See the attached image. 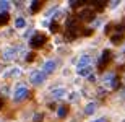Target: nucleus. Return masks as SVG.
<instances>
[{
    "instance_id": "7",
    "label": "nucleus",
    "mask_w": 125,
    "mask_h": 122,
    "mask_svg": "<svg viewBox=\"0 0 125 122\" xmlns=\"http://www.w3.org/2000/svg\"><path fill=\"white\" fill-rule=\"evenodd\" d=\"M93 62V57L91 55H83L78 62V68H84V67H89V64Z\"/></svg>"
},
{
    "instance_id": "15",
    "label": "nucleus",
    "mask_w": 125,
    "mask_h": 122,
    "mask_svg": "<svg viewBox=\"0 0 125 122\" xmlns=\"http://www.w3.org/2000/svg\"><path fill=\"white\" fill-rule=\"evenodd\" d=\"M63 94H65V89L63 88H57V89L52 91V96H54V98H62Z\"/></svg>"
},
{
    "instance_id": "13",
    "label": "nucleus",
    "mask_w": 125,
    "mask_h": 122,
    "mask_svg": "<svg viewBox=\"0 0 125 122\" xmlns=\"http://www.w3.org/2000/svg\"><path fill=\"white\" fill-rule=\"evenodd\" d=\"M67 114H68V106H67V104H62L60 108H59V117L63 119Z\"/></svg>"
},
{
    "instance_id": "20",
    "label": "nucleus",
    "mask_w": 125,
    "mask_h": 122,
    "mask_svg": "<svg viewBox=\"0 0 125 122\" xmlns=\"http://www.w3.org/2000/svg\"><path fill=\"white\" fill-rule=\"evenodd\" d=\"M42 119H44V114H39V112H37L36 114V116H34V122H42Z\"/></svg>"
},
{
    "instance_id": "18",
    "label": "nucleus",
    "mask_w": 125,
    "mask_h": 122,
    "mask_svg": "<svg viewBox=\"0 0 125 122\" xmlns=\"http://www.w3.org/2000/svg\"><path fill=\"white\" fill-rule=\"evenodd\" d=\"M49 29H51L52 33H57V31H59V23H57V21H52L51 26H49Z\"/></svg>"
},
{
    "instance_id": "2",
    "label": "nucleus",
    "mask_w": 125,
    "mask_h": 122,
    "mask_svg": "<svg viewBox=\"0 0 125 122\" xmlns=\"http://www.w3.org/2000/svg\"><path fill=\"white\" fill-rule=\"evenodd\" d=\"M96 18V11H94V8H83L81 11L78 13V20H81V21H84V23H89V21H93V20Z\"/></svg>"
},
{
    "instance_id": "9",
    "label": "nucleus",
    "mask_w": 125,
    "mask_h": 122,
    "mask_svg": "<svg viewBox=\"0 0 125 122\" xmlns=\"http://www.w3.org/2000/svg\"><path fill=\"white\" fill-rule=\"evenodd\" d=\"M54 68H55V62L54 60H47L46 65H44V73H52Z\"/></svg>"
},
{
    "instance_id": "21",
    "label": "nucleus",
    "mask_w": 125,
    "mask_h": 122,
    "mask_svg": "<svg viewBox=\"0 0 125 122\" xmlns=\"http://www.w3.org/2000/svg\"><path fill=\"white\" fill-rule=\"evenodd\" d=\"M7 8H8V2H0V10H3V11H5Z\"/></svg>"
},
{
    "instance_id": "19",
    "label": "nucleus",
    "mask_w": 125,
    "mask_h": 122,
    "mask_svg": "<svg viewBox=\"0 0 125 122\" xmlns=\"http://www.w3.org/2000/svg\"><path fill=\"white\" fill-rule=\"evenodd\" d=\"M15 24H16V28H23V26H24V20L23 18H18L16 21H15Z\"/></svg>"
},
{
    "instance_id": "23",
    "label": "nucleus",
    "mask_w": 125,
    "mask_h": 122,
    "mask_svg": "<svg viewBox=\"0 0 125 122\" xmlns=\"http://www.w3.org/2000/svg\"><path fill=\"white\" fill-rule=\"evenodd\" d=\"M93 33H94V29H91V28H89V29H84V31H83L84 36H89V34H93Z\"/></svg>"
},
{
    "instance_id": "3",
    "label": "nucleus",
    "mask_w": 125,
    "mask_h": 122,
    "mask_svg": "<svg viewBox=\"0 0 125 122\" xmlns=\"http://www.w3.org/2000/svg\"><path fill=\"white\" fill-rule=\"evenodd\" d=\"M46 41H47V36H46V34L37 33V34H34V36H32V39H31V47H32V49H41V47L46 44Z\"/></svg>"
},
{
    "instance_id": "22",
    "label": "nucleus",
    "mask_w": 125,
    "mask_h": 122,
    "mask_svg": "<svg viewBox=\"0 0 125 122\" xmlns=\"http://www.w3.org/2000/svg\"><path fill=\"white\" fill-rule=\"evenodd\" d=\"M34 57H36V54H32V52H31L29 55H26V60H28V62H32V60H34Z\"/></svg>"
},
{
    "instance_id": "10",
    "label": "nucleus",
    "mask_w": 125,
    "mask_h": 122,
    "mask_svg": "<svg viewBox=\"0 0 125 122\" xmlns=\"http://www.w3.org/2000/svg\"><path fill=\"white\" fill-rule=\"evenodd\" d=\"M91 70H93V67L89 65V67H84V68H78V75L81 77H91Z\"/></svg>"
},
{
    "instance_id": "4",
    "label": "nucleus",
    "mask_w": 125,
    "mask_h": 122,
    "mask_svg": "<svg viewBox=\"0 0 125 122\" xmlns=\"http://www.w3.org/2000/svg\"><path fill=\"white\" fill-rule=\"evenodd\" d=\"M111 57H112V52L109 51V49H106V51L102 52V57H101V60H99V64H97V70L104 72L106 65L109 64V60H111Z\"/></svg>"
},
{
    "instance_id": "17",
    "label": "nucleus",
    "mask_w": 125,
    "mask_h": 122,
    "mask_svg": "<svg viewBox=\"0 0 125 122\" xmlns=\"http://www.w3.org/2000/svg\"><path fill=\"white\" fill-rule=\"evenodd\" d=\"M112 88L114 89L120 88V77H114V80H112Z\"/></svg>"
},
{
    "instance_id": "24",
    "label": "nucleus",
    "mask_w": 125,
    "mask_h": 122,
    "mask_svg": "<svg viewBox=\"0 0 125 122\" xmlns=\"http://www.w3.org/2000/svg\"><path fill=\"white\" fill-rule=\"evenodd\" d=\"M94 122H106V119L102 117V119H97V121H94Z\"/></svg>"
},
{
    "instance_id": "11",
    "label": "nucleus",
    "mask_w": 125,
    "mask_h": 122,
    "mask_svg": "<svg viewBox=\"0 0 125 122\" xmlns=\"http://www.w3.org/2000/svg\"><path fill=\"white\" fill-rule=\"evenodd\" d=\"M8 21H10V15L7 13V11H2V13H0V28L5 26Z\"/></svg>"
},
{
    "instance_id": "16",
    "label": "nucleus",
    "mask_w": 125,
    "mask_h": 122,
    "mask_svg": "<svg viewBox=\"0 0 125 122\" xmlns=\"http://www.w3.org/2000/svg\"><path fill=\"white\" fill-rule=\"evenodd\" d=\"M94 111H96V104H94V103H89L88 106H86V109H84V112L88 114V116H91Z\"/></svg>"
},
{
    "instance_id": "14",
    "label": "nucleus",
    "mask_w": 125,
    "mask_h": 122,
    "mask_svg": "<svg viewBox=\"0 0 125 122\" xmlns=\"http://www.w3.org/2000/svg\"><path fill=\"white\" fill-rule=\"evenodd\" d=\"M111 41L114 42V44H120V42L124 41V34H122V33H119V34H114V36L111 38Z\"/></svg>"
},
{
    "instance_id": "6",
    "label": "nucleus",
    "mask_w": 125,
    "mask_h": 122,
    "mask_svg": "<svg viewBox=\"0 0 125 122\" xmlns=\"http://www.w3.org/2000/svg\"><path fill=\"white\" fill-rule=\"evenodd\" d=\"M28 88H24V86H20L16 91H15V101H23L26 96H28Z\"/></svg>"
},
{
    "instance_id": "25",
    "label": "nucleus",
    "mask_w": 125,
    "mask_h": 122,
    "mask_svg": "<svg viewBox=\"0 0 125 122\" xmlns=\"http://www.w3.org/2000/svg\"><path fill=\"white\" fill-rule=\"evenodd\" d=\"M2 106H3V101H2V98H0V109H2Z\"/></svg>"
},
{
    "instance_id": "12",
    "label": "nucleus",
    "mask_w": 125,
    "mask_h": 122,
    "mask_svg": "<svg viewBox=\"0 0 125 122\" xmlns=\"http://www.w3.org/2000/svg\"><path fill=\"white\" fill-rule=\"evenodd\" d=\"M41 8H42V2H41V0H34L32 5H31V11H32V13H37Z\"/></svg>"
},
{
    "instance_id": "8",
    "label": "nucleus",
    "mask_w": 125,
    "mask_h": 122,
    "mask_svg": "<svg viewBox=\"0 0 125 122\" xmlns=\"http://www.w3.org/2000/svg\"><path fill=\"white\" fill-rule=\"evenodd\" d=\"M89 3L93 5L94 11H102V10H104V7H106V2H104V0H96V2L89 0Z\"/></svg>"
},
{
    "instance_id": "5",
    "label": "nucleus",
    "mask_w": 125,
    "mask_h": 122,
    "mask_svg": "<svg viewBox=\"0 0 125 122\" xmlns=\"http://www.w3.org/2000/svg\"><path fill=\"white\" fill-rule=\"evenodd\" d=\"M44 78H46V73H44V72H32L31 73V81L34 85H39V83H42V81H44Z\"/></svg>"
},
{
    "instance_id": "1",
    "label": "nucleus",
    "mask_w": 125,
    "mask_h": 122,
    "mask_svg": "<svg viewBox=\"0 0 125 122\" xmlns=\"http://www.w3.org/2000/svg\"><path fill=\"white\" fill-rule=\"evenodd\" d=\"M80 34V24H78V20L75 16H70L67 20V31H65V41L67 42H72L78 38Z\"/></svg>"
}]
</instances>
